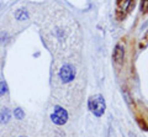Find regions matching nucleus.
Instances as JSON below:
<instances>
[{
    "label": "nucleus",
    "mask_w": 148,
    "mask_h": 137,
    "mask_svg": "<svg viewBox=\"0 0 148 137\" xmlns=\"http://www.w3.org/2000/svg\"><path fill=\"white\" fill-rule=\"evenodd\" d=\"M51 119L56 125H64L68 121V112L66 109L61 106H56L52 115H51Z\"/></svg>",
    "instance_id": "3"
},
{
    "label": "nucleus",
    "mask_w": 148,
    "mask_h": 137,
    "mask_svg": "<svg viewBox=\"0 0 148 137\" xmlns=\"http://www.w3.org/2000/svg\"><path fill=\"white\" fill-rule=\"evenodd\" d=\"M9 119H10V111L8 109H4V110L0 112V122L4 124V122H8Z\"/></svg>",
    "instance_id": "7"
},
{
    "label": "nucleus",
    "mask_w": 148,
    "mask_h": 137,
    "mask_svg": "<svg viewBox=\"0 0 148 137\" xmlns=\"http://www.w3.org/2000/svg\"><path fill=\"white\" fill-rule=\"evenodd\" d=\"M114 62L117 66H122L125 62V46L122 43H117L116 47L114 49V54H112Z\"/></svg>",
    "instance_id": "5"
},
{
    "label": "nucleus",
    "mask_w": 148,
    "mask_h": 137,
    "mask_svg": "<svg viewBox=\"0 0 148 137\" xmlns=\"http://www.w3.org/2000/svg\"><path fill=\"white\" fill-rule=\"evenodd\" d=\"M141 12L142 14H148V0H142L141 1Z\"/></svg>",
    "instance_id": "9"
},
{
    "label": "nucleus",
    "mask_w": 148,
    "mask_h": 137,
    "mask_svg": "<svg viewBox=\"0 0 148 137\" xmlns=\"http://www.w3.org/2000/svg\"><path fill=\"white\" fill-rule=\"evenodd\" d=\"M15 117L16 119H18V120H21V119H24V116H25V112L22 111V109H20V108H17V109H15Z\"/></svg>",
    "instance_id": "10"
},
{
    "label": "nucleus",
    "mask_w": 148,
    "mask_h": 137,
    "mask_svg": "<svg viewBox=\"0 0 148 137\" xmlns=\"http://www.w3.org/2000/svg\"><path fill=\"white\" fill-rule=\"evenodd\" d=\"M8 91V85L5 82H0V97H3L4 94H5Z\"/></svg>",
    "instance_id": "11"
},
{
    "label": "nucleus",
    "mask_w": 148,
    "mask_h": 137,
    "mask_svg": "<svg viewBox=\"0 0 148 137\" xmlns=\"http://www.w3.org/2000/svg\"><path fill=\"white\" fill-rule=\"evenodd\" d=\"M16 19L17 20H26L27 19V12L25 11V10H18L17 12H16Z\"/></svg>",
    "instance_id": "8"
},
{
    "label": "nucleus",
    "mask_w": 148,
    "mask_h": 137,
    "mask_svg": "<svg viewBox=\"0 0 148 137\" xmlns=\"http://www.w3.org/2000/svg\"><path fill=\"white\" fill-rule=\"evenodd\" d=\"M117 9H116V19L122 21L131 9L135 6V0H117Z\"/></svg>",
    "instance_id": "2"
},
{
    "label": "nucleus",
    "mask_w": 148,
    "mask_h": 137,
    "mask_svg": "<svg viewBox=\"0 0 148 137\" xmlns=\"http://www.w3.org/2000/svg\"><path fill=\"white\" fill-rule=\"evenodd\" d=\"M136 121H137L138 126H140L142 130H145V131H148V124H147V121H146V120H145V119H143L142 116L137 115V117H136Z\"/></svg>",
    "instance_id": "6"
},
{
    "label": "nucleus",
    "mask_w": 148,
    "mask_h": 137,
    "mask_svg": "<svg viewBox=\"0 0 148 137\" xmlns=\"http://www.w3.org/2000/svg\"><path fill=\"white\" fill-rule=\"evenodd\" d=\"M75 77V71L71 64H64L61 69H59V78L64 83H68V82H72Z\"/></svg>",
    "instance_id": "4"
},
{
    "label": "nucleus",
    "mask_w": 148,
    "mask_h": 137,
    "mask_svg": "<svg viewBox=\"0 0 148 137\" xmlns=\"http://www.w3.org/2000/svg\"><path fill=\"white\" fill-rule=\"evenodd\" d=\"M88 106H89L90 111L94 114L95 116H103V114L105 112V100L101 95H94L89 99L88 101Z\"/></svg>",
    "instance_id": "1"
}]
</instances>
